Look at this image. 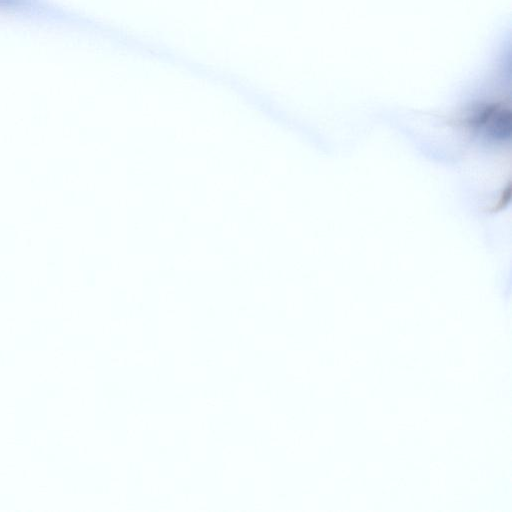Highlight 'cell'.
I'll return each mask as SVG.
<instances>
[{"instance_id": "obj_1", "label": "cell", "mask_w": 512, "mask_h": 512, "mask_svg": "<svg viewBox=\"0 0 512 512\" xmlns=\"http://www.w3.org/2000/svg\"><path fill=\"white\" fill-rule=\"evenodd\" d=\"M458 125L494 144H504L511 134V112L501 99L475 104L458 117Z\"/></svg>"}]
</instances>
